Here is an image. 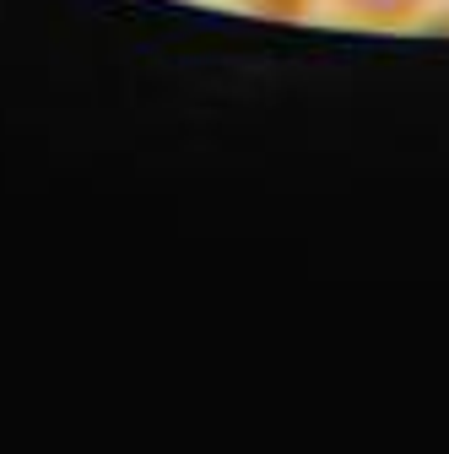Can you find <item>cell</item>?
I'll return each mask as SVG.
<instances>
[{
  "label": "cell",
  "mask_w": 449,
  "mask_h": 454,
  "mask_svg": "<svg viewBox=\"0 0 449 454\" xmlns=\"http://www.w3.org/2000/svg\"><path fill=\"white\" fill-rule=\"evenodd\" d=\"M255 17H271V22H303L314 12V0H244Z\"/></svg>",
  "instance_id": "2"
},
{
  "label": "cell",
  "mask_w": 449,
  "mask_h": 454,
  "mask_svg": "<svg viewBox=\"0 0 449 454\" xmlns=\"http://www.w3.org/2000/svg\"><path fill=\"white\" fill-rule=\"evenodd\" d=\"M335 6L363 27H406L428 0H335Z\"/></svg>",
  "instance_id": "1"
}]
</instances>
